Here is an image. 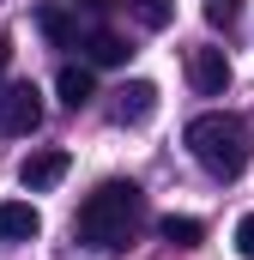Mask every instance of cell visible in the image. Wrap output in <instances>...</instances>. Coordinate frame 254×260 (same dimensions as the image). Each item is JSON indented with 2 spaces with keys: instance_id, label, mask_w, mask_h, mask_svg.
I'll use <instances>...</instances> for the list:
<instances>
[{
  "instance_id": "obj_1",
  "label": "cell",
  "mask_w": 254,
  "mask_h": 260,
  "mask_svg": "<svg viewBox=\"0 0 254 260\" xmlns=\"http://www.w3.org/2000/svg\"><path fill=\"white\" fill-rule=\"evenodd\" d=\"M188 151L194 164L206 170V176H218V182H236L242 170H248V121L242 115H230V109H206V115H194L188 121Z\"/></svg>"
},
{
  "instance_id": "obj_2",
  "label": "cell",
  "mask_w": 254,
  "mask_h": 260,
  "mask_svg": "<svg viewBox=\"0 0 254 260\" xmlns=\"http://www.w3.org/2000/svg\"><path fill=\"white\" fill-rule=\"evenodd\" d=\"M139 218H145V194L133 182H103L97 194H85V206H79V236L109 254V248H127L133 242Z\"/></svg>"
},
{
  "instance_id": "obj_3",
  "label": "cell",
  "mask_w": 254,
  "mask_h": 260,
  "mask_svg": "<svg viewBox=\"0 0 254 260\" xmlns=\"http://www.w3.org/2000/svg\"><path fill=\"white\" fill-rule=\"evenodd\" d=\"M43 127V97L37 85H6L0 91V139H24Z\"/></svg>"
},
{
  "instance_id": "obj_4",
  "label": "cell",
  "mask_w": 254,
  "mask_h": 260,
  "mask_svg": "<svg viewBox=\"0 0 254 260\" xmlns=\"http://www.w3.org/2000/svg\"><path fill=\"white\" fill-rule=\"evenodd\" d=\"M188 85L200 97H218L230 85V55L224 49H188Z\"/></svg>"
},
{
  "instance_id": "obj_5",
  "label": "cell",
  "mask_w": 254,
  "mask_h": 260,
  "mask_svg": "<svg viewBox=\"0 0 254 260\" xmlns=\"http://www.w3.org/2000/svg\"><path fill=\"white\" fill-rule=\"evenodd\" d=\"M67 164H73V157H67V151H55V145H49V151H30V157L18 164V188H30V194H49V188L67 176Z\"/></svg>"
},
{
  "instance_id": "obj_6",
  "label": "cell",
  "mask_w": 254,
  "mask_h": 260,
  "mask_svg": "<svg viewBox=\"0 0 254 260\" xmlns=\"http://www.w3.org/2000/svg\"><path fill=\"white\" fill-rule=\"evenodd\" d=\"M115 97H121V103H115V121H121V127H145V121L157 115V85H151V79H133Z\"/></svg>"
},
{
  "instance_id": "obj_7",
  "label": "cell",
  "mask_w": 254,
  "mask_h": 260,
  "mask_svg": "<svg viewBox=\"0 0 254 260\" xmlns=\"http://www.w3.org/2000/svg\"><path fill=\"white\" fill-rule=\"evenodd\" d=\"M43 236V212L30 200H0V242H37Z\"/></svg>"
},
{
  "instance_id": "obj_8",
  "label": "cell",
  "mask_w": 254,
  "mask_h": 260,
  "mask_svg": "<svg viewBox=\"0 0 254 260\" xmlns=\"http://www.w3.org/2000/svg\"><path fill=\"white\" fill-rule=\"evenodd\" d=\"M37 30H43L55 49H73V43H79V18L67 12L61 0H43V6H37Z\"/></svg>"
},
{
  "instance_id": "obj_9",
  "label": "cell",
  "mask_w": 254,
  "mask_h": 260,
  "mask_svg": "<svg viewBox=\"0 0 254 260\" xmlns=\"http://www.w3.org/2000/svg\"><path fill=\"white\" fill-rule=\"evenodd\" d=\"M55 91H61L67 109H85V103L97 97V79H91V67H73V61H67L61 73H55Z\"/></svg>"
},
{
  "instance_id": "obj_10",
  "label": "cell",
  "mask_w": 254,
  "mask_h": 260,
  "mask_svg": "<svg viewBox=\"0 0 254 260\" xmlns=\"http://www.w3.org/2000/svg\"><path fill=\"white\" fill-rule=\"evenodd\" d=\"M79 49H85V61H91V67H121V61H127V43L115 37V30H91Z\"/></svg>"
},
{
  "instance_id": "obj_11",
  "label": "cell",
  "mask_w": 254,
  "mask_h": 260,
  "mask_svg": "<svg viewBox=\"0 0 254 260\" xmlns=\"http://www.w3.org/2000/svg\"><path fill=\"white\" fill-rule=\"evenodd\" d=\"M127 12H133L145 30H170V24H176V0H127Z\"/></svg>"
},
{
  "instance_id": "obj_12",
  "label": "cell",
  "mask_w": 254,
  "mask_h": 260,
  "mask_svg": "<svg viewBox=\"0 0 254 260\" xmlns=\"http://www.w3.org/2000/svg\"><path fill=\"white\" fill-rule=\"evenodd\" d=\"M157 230H164V242H176V248H194V242L206 236V224H200V218H188V212H170Z\"/></svg>"
},
{
  "instance_id": "obj_13",
  "label": "cell",
  "mask_w": 254,
  "mask_h": 260,
  "mask_svg": "<svg viewBox=\"0 0 254 260\" xmlns=\"http://www.w3.org/2000/svg\"><path fill=\"white\" fill-rule=\"evenodd\" d=\"M236 12H242V0H206V24H218V30H230Z\"/></svg>"
},
{
  "instance_id": "obj_14",
  "label": "cell",
  "mask_w": 254,
  "mask_h": 260,
  "mask_svg": "<svg viewBox=\"0 0 254 260\" xmlns=\"http://www.w3.org/2000/svg\"><path fill=\"white\" fill-rule=\"evenodd\" d=\"M236 254H242V260H254V212L236 224Z\"/></svg>"
},
{
  "instance_id": "obj_15",
  "label": "cell",
  "mask_w": 254,
  "mask_h": 260,
  "mask_svg": "<svg viewBox=\"0 0 254 260\" xmlns=\"http://www.w3.org/2000/svg\"><path fill=\"white\" fill-rule=\"evenodd\" d=\"M6 67H12V43L0 37V73H6Z\"/></svg>"
},
{
  "instance_id": "obj_16",
  "label": "cell",
  "mask_w": 254,
  "mask_h": 260,
  "mask_svg": "<svg viewBox=\"0 0 254 260\" xmlns=\"http://www.w3.org/2000/svg\"><path fill=\"white\" fill-rule=\"evenodd\" d=\"M73 6H85V12H103V6H109V0H73Z\"/></svg>"
}]
</instances>
